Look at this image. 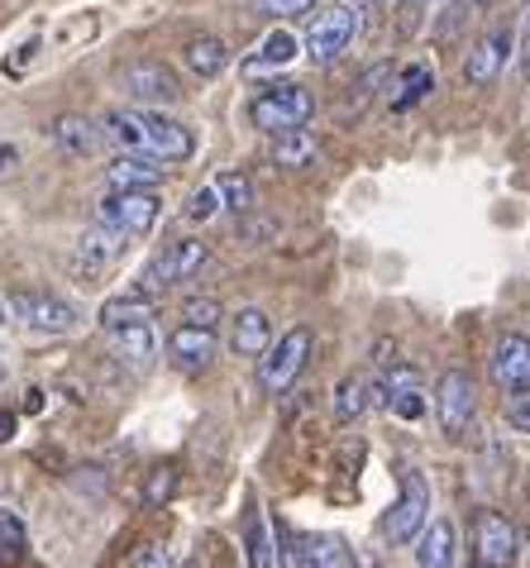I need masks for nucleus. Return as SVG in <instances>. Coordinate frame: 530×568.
<instances>
[{
  "label": "nucleus",
  "instance_id": "obj_3",
  "mask_svg": "<svg viewBox=\"0 0 530 568\" xmlns=\"http://www.w3.org/2000/svg\"><path fill=\"white\" fill-rule=\"evenodd\" d=\"M310 110H316V101H310L306 87L277 82V87L263 91V97H254L248 120H254L263 134H287V130H302V124L310 120Z\"/></svg>",
  "mask_w": 530,
  "mask_h": 568
},
{
  "label": "nucleus",
  "instance_id": "obj_17",
  "mask_svg": "<svg viewBox=\"0 0 530 568\" xmlns=\"http://www.w3.org/2000/svg\"><path fill=\"white\" fill-rule=\"evenodd\" d=\"M167 354H173V368L177 373H206L211 358H215V329L182 325L177 335L167 339Z\"/></svg>",
  "mask_w": 530,
  "mask_h": 568
},
{
  "label": "nucleus",
  "instance_id": "obj_14",
  "mask_svg": "<svg viewBox=\"0 0 530 568\" xmlns=\"http://www.w3.org/2000/svg\"><path fill=\"white\" fill-rule=\"evenodd\" d=\"M488 377H492V387L497 392H521L530 387V335H502L492 344V354H488Z\"/></svg>",
  "mask_w": 530,
  "mask_h": 568
},
{
  "label": "nucleus",
  "instance_id": "obj_22",
  "mask_svg": "<svg viewBox=\"0 0 530 568\" xmlns=\"http://www.w3.org/2000/svg\"><path fill=\"white\" fill-rule=\"evenodd\" d=\"M268 153H273L277 168H310V163L320 158V144H316V134H310L306 124H302V130L273 134V149H268Z\"/></svg>",
  "mask_w": 530,
  "mask_h": 568
},
{
  "label": "nucleus",
  "instance_id": "obj_25",
  "mask_svg": "<svg viewBox=\"0 0 530 568\" xmlns=\"http://www.w3.org/2000/svg\"><path fill=\"white\" fill-rule=\"evenodd\" d=\"M215 196H221V211H254V182H248V172H221L215 178Z\"/></svg>",
  "mask_w": 530,
  "mask_h": 568
},
{
  "label": "nucleus",
  "instance_id": "obj_15",
  "mask_svg": "<svg viewBox=\"0 0 530 568\" xmlns=\"http://www.w3.org/2000/svg\"><path fill=\"white\" fill-rule=\"evenodd\" d=\"M105 339L120 363L130 368H149L153 354H159V329H153V315H134V321H115V325H101Z\"/></svg>",
  "mask_w": 530,
  "mask_h": 568
},
{
  "label": "nucleus",
  "instance_id": "obj_39",
  "mask_svg": "<svg viewBox=\"0 0 530 568\" xmlns=\"http://www.w3.org/2000/svg\"><path fill=\"white\" fill-rule=\"evenodd\" d=\"M10 163H14V149H0V172H6Z\"/></svg>",
  "mask_w": 530,
  "mask_h": 568
},
{
  "label": "nucleus",
  "instance_id": "obj_12",
  "mask_svg": "<svg viewBox=\"0 0 530 568\" xmlns=\"http://www.w3.org/2000/svg\"><path fill=\"white\" fill-rule=\"evenodd\" d=\"M10 311L20 315L29 329H39V335H68V329H77V306L53 292H14Z\"/></svg>",
  "mask_w": 530,
  "mask_h": 568
},
{
  "label": "nucleus",
  "instance_id": "obj_36",
  "mask_svg": "<svg viewBox=\"0 0 530 568\" xmlns=\"http://www.w3.org/2000/svg\"><path fill=\"white\" fill-rule=\"evenodd\" d=\"M130 568H173V559H167V549H163V545H144V549L134 555Z\"/></svg>",
  "mask_w": 530,
  "mask_h": 568
},
{
  "label": "nucleus",
  "instance_id": "obj_27",
  "mask_svg": "<svg viewBox=\"0 0 530 568\" xmlns=\"http://www.w3.org/2000/svg\"><path fill=\"white\" fill-rule=\"evenodd\" d=\"M24 549H29L24 520L14 516L10 507H0V564H20V559H24Z\"/></svg>",
  "mask_w": 530,
  "mask_h": 568
},
{
  "label": "nucleus",
  "instance_id": "obj_43",
  "mask_svg": "<svg viewBox=\"0 0 530 568\" xmlns=\"http://www.w3.org/2000/svg\"><path fill=\"white\" fill-rule=\"evenodd\" d=\"M526 77H530V49H526Z\"/></svg>",
  "mask_w": 530,
  "mask_h": 568
},
{
  "label": "nucleus",
  "instance_id": "obj_35",
  "mask_svg": "<svg viewBox=\"0 0 530 568\" xmlns=\"http://www.w3.org/2000/svg\"><path fill=\"white\" fill-rule=\"evenodd\" d=\"M387 412L401 416V420H416L420 412H426V397H420V392H397V397L387 402Z\"/></svg>",
  "mask_w": 530,
  "mask_h": 568
},
{
  "label": "nucleus",
  "instance_id": "obj_34",
  "mask_svg": "<svg viewBox=\"0 0 530 568\" xmlns=\"http://www.w3.org/2000/svg\"><path fill=\"white\" fill-rule=\"evenodd\" d=\"M173 487H177V473L173 468H159L149 478V487H144V501H149V507H159V501L173 497Z\"/></svg>",
  "mask_w": 530,
  "mask_h": 568
},
{
  "label": "nucleus",
  "instance_id": "obj_13",
  "mask_svg": "<svg viewBox=\"0 0 530 568\" xmlns=\"http://www.w3.org/2000/svg\"><path fill=\"white\" fill-rule=\"evenodd\" d=\"M511 49H517V34H511L507 24L488 29V34H482L469 49V58H463V82H469V87H492L497 77H502Z\"/></svg>",
  "mask_w": 530,
  "mask_h": 568
},
{
  "label": "nucleus",
  "instance_id": "obj_19",
  "mask_svg": "<svg viewBox=\"0 0 530 568\" xmlns=\"http://www.w3.org/2000/svg\"><path fill=\"white\" fill-rule=\"evenodd\" d=\"M49 134H53V149L68 153V158H91L101 149V139H105L101 124H91L86 115H58Z\"/></svg>",
  "mask_w": 530,
  "mask_h": 568
},
{
  "label": "nucleus",
  "instance_id": "obj_45",
  "mask_svg": "<svg viewBox=\"0 0 530 568\" xmlns=\"http://www.w3.org/2000/svg\"><path fill=\"white\" fill-rule=\"evenodd\" d=\"M354 6H368V0H354Z\"/></svg>",
  "mask_w": 530,
  "mask_h": 568
},
{
  "label": "nucleus",
  "instance_id": "obj_4",
  "mask_svg": "<svg viewBox=\"0 0 530 568\" xmlns=\"http://www.w3.org/2000/svg\"><path fill=\"white\" fill-rule=\"evenodd\" d=\"M306 358H310V329L296 325L277 344H268V349L258 354V383H263V392H287L296 377H302Z\"/></svg>",
  "mask_w": 530,
  "mask_h": 568
},
{
  "label": "nucleus",
  "instance_id": "obj_20",
  "mask_svg": "<svg viewBox=\"0 0 530 568\" xmlns=\"http://www.w3.org/2000/svg\"><path fill=\"white\" fill-rule=\"evenodd\" d=\"M416 568H455V526L449 520H426L416 535Z\"/></svg>",
  "mask_w": 530,
  "mask_h": 568
},
{
  "label": "nucleus",
  "instance_id": "obj_41",
  "mask_svg": "<svg viewBox=\"0 0 530 568\" xmlns=\"http://www.w3.org/2000/svg\"><path fill=\"white\" fill-rule=\"evenodd\" d=\"M10 321V311H6V302H0V325H6Z\"/></svg>",
  "mask_w": 530,
  "mask_h": 568
},
{
  "label": "nucleus",
  "instance_id": "obj_1",
  "mask_svg": "<svg viewBox=\"0 0 530 568\" xmlns=\"http://www.w3.org/2000/svg\"><path fill=\"white\" fill-rule=\"evenodd\" d=\"M101 134L115 139L120 149L159 158V163H182V158H192V149H196V139L182 120L163 115V110H144V105L139 110H111V115L101 120Z\"/></svg>",
  "mask_w": 530,
  "mask_h": 568
},
{
  "label": "nucleus",
  "instance_id": "obj_6",
  "mask_svg": "<svg viewBox=\"0 0 530 568\" xmlns=\"http://www.w3.org/2000/svg\"><path fill=\"white\" fill-rule=\"evenodd\" d=\"M473 416H478V387H473V377L463 373V368L440 373V383H435V420H440V430L449 439H459L473 425Z\"/></svg>",
  "mask_w": 530,
  "mask_h": 568
},
{
  "label": "nucleus",
  "instance_id": "obj_18",
  "mask_svg": "<svg viewBox=\"0 0 530 568\" xmlns=\"http://www.w3.org/2000/svg\"><path fill=\"white\" fill-rule=\"evenodd\" d=\"M273 344V321H268V311H258V306H244L235 311V321H230V349L244 354V358H258L263 349Z\"/></svg>",
  "mask_w": 530,
  "mask_h": 568
},
{
  "label": "nucleus",
  "instance_id": "obj_30",
  "mask_svg": "<svg viewBox=\"0 0 530 568\" xmlns=\"http://www.w3.org/2000/svg\"><path fill=\"white\" fill-rule=\"evenodd\" d=\"M182 325L215 329V325H221V302H215V296H192V302L182 306Z\"/></svg>",
  "mask_w": 530,
  "mask_h": 568
},
{
  "label": "nucleus",
  "instance_id": "obj_29",
  "mask_svg": "<svg viewBox=\"0 0 530 568\" xmlns=\"http://www.w3.org/2000/svg\"><path fill=\"white\" fill-rule=\"evenodd\" d=\"M430 87H435V72H430V68H420V62H416V68L401 72V91L393 97V110H411L420 97H430Z\"/></svg>",
  "mask_w": 530,
  "mask_h": 568
},
{
  "label": "nucleus",
  "instance_id": "obj_7",
  "mask_svg": "<svg viewBox=\"0 0 530 568\" xmlns=\"http://www.w3.org/2000/svg\"><path fill=\"white\" fill-rule=\"evenodd\" d=\"M159 211H163L159 192H111V196L96 201V220H101V225L130 234V240H144V234L159 225Z\"/></svg>",
  "mask_w": 530,
  "mask_h": 568
},
{
  "label": "nucleus",
  "instance_id": "obj_11",
  "mask_svg": "<svg viewBox=\"0 0 530 568\" xmlns=\"http://www.w3.org/2000/svg\"><path fill=\"white\" fill-rule=\"evenodd\" d=\"M120 91H124V97H130L134 105H144V110H153V105H173V101L182 97V87H177L173 68H163V62H153V58L130 62V68L120 72Z\"/></svg>",
  "mask_w": 530,
  "mask_h": 568
},
{
  "label": "nucleus",
  "instance_id": "obj_31",
  "mask_svg": "<svg viewBox=\"0 0 530 568\" xmlns=\"http://www.w3.org/2000/svg\"><path fill=\"white\" fill-rule=\"evenodd\" d=\"M273 535H277V564L273 568H310L306 564V545L296 540L287 526H273Z\"/></svg>",
  "mask_w": 530,
  "mask_h": 568
},
{
  "label": "nucleus",
  "instance_id": "obj_42",
  "mask_svg": "<svg viewBox=\"0 0 530 568\" xmlns=\"http://www.w3.org/2000/svg\"><path fill=\"white\" fill-rule=\"evenodd\" d=\"M469 568H497V564H478V559H473V564H469Z\"/></svg>",
  "mask_w": 530,
  "mask_h": 568
},
{
  "label": "nucleus",
  "instance_id": "obj_47",
  "mask_svg": "<svg viewBox=\"0 0 530 568\" xmlns=\"http://www.w3.org/2000/svg\"><path fill=\"white\" fill-rule=\"evenodd\" d=\"M526 568H530V564H526Z\"/></svg>",
  "mask_w": 530,
  "mask_h": 568
},
{
  "label": "nucleus",
  "instance_id": "obj_8",
  "mask_svg": "<svg viewBox=\"0 0 530 568\" xmlns=\"http://www.w3.org/2000/svg\"><path fill=\"white\" fill-rule=\"evenodd\" d=\"M124 248H130V234L101 225V220L91 230H82V240H77V248H72V273H77V282H101L120 263Z\"/></svg>",
  "mask_w": 530,
  "mask_h": 568
},
{
  "label": "nucleus",
  "instance_id": "obj_26",
  "mask_svg": "<svg viewBox=\"0 0 530 568\" xmlns=\"http://www.w3.org/2000/svg\"><path fill=\"white\" fill-rule=\"evenodd\" d=\"M292 58H296V39L287 34V29H273V34L258 43V53L248 58L244 68H248V72H258V68H287Z\"/></svg>",
  "mask_w": 530,
  "mask_h": 568
},
{
  "label": "nucleus",
  "instance_id": "obj_40",
  "mask_svg": "<svg viewBox=\"0 0 530 568\" xmlns=\"http://www.w3.org/2000/svg\"><path fill=\"white\" fill-rule=\"evenodd\" d=\"M10 430H14V416H0V439H6Z\"/></svg>",
  "mask_w": 530,
  "mask_h": 568
},
{
  "label": "nucleus",
  "instance_id": "obj_28",
  "mask_svg": "<svg viewBox=\"0 0 530 568\" xmlns=\"http://www.w3.org/2000/svg\"><path fill=\"white\" fill-rule=\"evenodd\" d=\"M368 412V387H364V377H345V383L335 387V416L339 420H358Z\"/></svg>",
  "mask_w": 530,
  "mask_h": 568
},
{
  "label": "nucleus",
  "instance_id": "obj_32",
  "mask_svg": "<svg viewBox=\"0 0 530 568\" xmlns=\"http://www.w3.org/2000/svg\"><path fill=\"white\" fill-rule=\"evenodd\" d=\"M215 211H221V196H215V182L196 186L192 201H186V220H196V225H206V220H211Z\"/></svg>",
  "mask_w": 530,
  "mask_h": 568
},
{
  "label": "nucleus",
  "instance_id": "obj_21",
  "mask_svg": "<svg viewBox=\"0 0 530 568\" xmlns=\"http://www.w3.org/2000/svg\"><path fill=\"white\" fill-rule=\"evenodd\" d=\"M244 559H248V568L277 564V535H273V520L263 507H248V516H244Z\"/></svg>",
  "mask_w": 530,
  "mask_h": 568
},
{
  "label": "nucleus",
  "instance_id": "obj_44",
  "mask_svg": "<svg viewBox=\"0 0 530 568\" xmlns=\"http://www.w3.org/2000/svg\"><path fill=\"white\" fill-rule=\"evenodd\" d=\"M407 6H426V0H407Z\"/></svg>",
  "mask_w": 530,
  "mask_h": 568
},
{
  "label": "nucleus",
  "instance_id": "obj_23",
  "mask_svg": "<svg viewBox=\"0 0 530 568\" xmlns=\"http://www.w3.org/2000/svg\"><path fill=\"white\" fill-rule=\"evenodd\" d=\"M182 62L192 68L196 77H221L225 68H230V49L221 39H211V34H201V39H192L182 49Z\"/></svg>",
  "mask_w": 530,
  "mask_h": 568
},
{
  "label": "nucleus",
  "instance_id": "obj_24",
  "mask_svg": "<svg viewBox=\"0 0 530 568\" xmlns=\"http://www.w3.org/2000/svg\"><path fill=\"white\" fill-rule=\"evenodd\" d=\"M306 564L310 568H358L354 549L339 540V535H316V540H306Z\"/></svg>",
  "mask_w": 530,
  "mask_h": 568
},
{
  "label": "nucleus",
  "instance_id": "obj_33",
  "mask_svg": "<svg viewBox=\"0 0 530 568\" xmlns=\"http://www.w3.org/2000/svg\"><path fill=\"white\" fill-rule=\"evenodd\" d=\"M507 420H511V430L530 435V387H521V392H511L507 397Z\"/></svg>",
  "mask_w": 530,
  "mask_h": 568
},
{
  "label": "nucleus",
  "instance_id": "obj_16",
  "mask_svg": "<svg viewBox=\"0 0 530 568\" xmlns=\"http://www.w3.org/2000/svg\"><path fill=\"white\" fill-rule=\"evenodd\" d=\"M105 182H111V192H159L163 163H159V158H149V153L124 149L120 158H111V168H105Z\"/></svg>",
  "mask_w": 530,
  "mask_h": 568
},
{
  "label": "nucleus",
  "instance_id": "obj_37",
  "mask_svg": "<svg viewBox=\"0 0 530 568\" xmlns=\"http://www.w3.org/2000/svg\"><path fill=\"white\" fill-rule=\"evenodd\" d=\"M268 14H302V10H310V0H258Z\"/></svg>",
  "mask_w": 530,
  "mask_h": 568
},
{
  "label": "nucleus",
  "instance_id": "obj_9",
  "mask_svg": "<svg viewBox=\"0 0 530 568\" xmlns=\"http://www.w3.org/2000/svg\"><path fill=\"white\" fill-rule=\"evenodd\" d=\"M206 258H211V248L201 240H173L144 267V292H167V287H177V282L196 277L201 267H206Z\"/></svg>",
  "mask_w": 530,
  "mask_h": 568
},
{
  "label": "nucleus",
  "instance_id": "obj_38",
  "mask_svg": "<svg viewBox=\"0 0 530 568\" xmlns=\"http://www.w3.org/2000/svg\"><path fill=\"white\" fill-rule=\"evenodd\" d=\"M473 6H478V0H449V14H445V24H440V29H449L455 20H463V14H473Z\"/></svg>",
  "mask_w": 530,
  "mask_h": 568
},
{
  "label": "nucleus",
  "instance_id": "obj_10",
  "mask_svg": "<svg viewBox=\"0 0 530 568\" xmlns=\"http://www.w3.org/2000/svg\"><path fill=\"white\" fill-rule=\"evenodd\" d=\"M517 555H521L517 520L502 516V511H478V520H473V559L511 568V564H517Z\"/></svg>",
  "mask_w": 530,
  "mask_h": 568
},
{
  "label": "nucleus",
  "instance_id": "obj_5",
  "mask_svg": "<svg viewBox=\"0 0 530 568\" xmlns=\"http://www.w3.org/2000/svg\"><path fill=\"white\" fill-rule=\"evenodd\" d=\"M354 34H358V6H330V10H320L316 20H310V29H306V58L320 62V68H330L335 58H345Z\"/></svg>",
  "mask_w": 530,
  "mask_h": 568
},
{
  "label": "nucleus",
  "instance_id": "obj_46",
  "mask_svg": "<svg viewBox=\"0 0 530 568\" xmlns=\"http://www.w3.org/2000/svg\"><path fill=\"white\" fill-rule=\"evenodd\" d=\"M0 377H6V363H0Z\"/></svg>",
  "mask_w": 530,
  "mask_h": 568
},
{
  "label": "nucleus",
  "instance_id": "obj_2",
  "mask_svg": "<svg viewBox=\"0 0 530 568\" xmlns=\"http://www.w3.org/2000/svg\"><path fill=\"white\" fill-rule=\"evenodd\" d=\"M430 507H435L430 478L420 468L401 464V473H397V497H393V507H387V516H383L387 545H411L416 535H420V526L430 520Z\"/></svg>",
  "mask_w": 530,
  "mask_h": 568
}]
</instances>
